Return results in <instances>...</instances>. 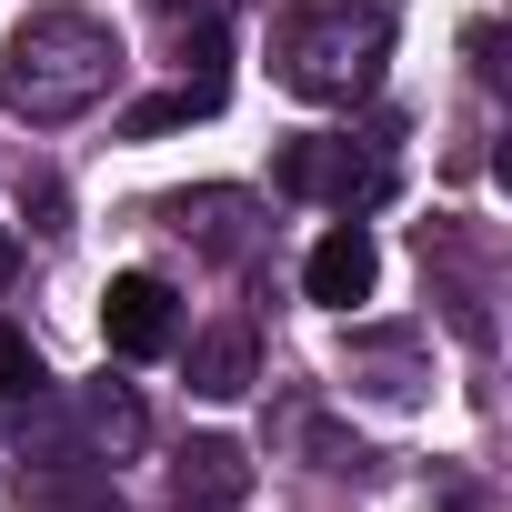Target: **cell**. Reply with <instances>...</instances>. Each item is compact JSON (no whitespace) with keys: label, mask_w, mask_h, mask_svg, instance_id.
Returning a JSON list of instances; mask_svg holds the SVG:
<instances>
[{"label":"cell","mask_w":512,"mask_h":512,"mask_svg":"<svg viewBox=\"0 0 512 512\" xmlns=\"http://www.w3.org/2000/svg\"><path fill=\"white\" fill-rule=\"evenodd\" d=\"M21 512H131V502H121V482L101 462H61L41 492H21Z\"/></svg>","instance_id":"obj_11"},{"label":"cell","mask_w":512,"mask_h":512,"mask_svg":"<svg viewBox=\"0 0 512 512\" xmlns=\"http://www.w3.org/2000/svg\"><path fill=\"white\" fill-rule=\"evenodd\" d=\"M372 282H382L372 231H362V221H332V231L312 241V262H302V292H312L322 312H362V302H372Z\"/></svg>","instance_id":"obj_5"},{"label":"cell","mask_w":512,"mask_h":512,"mask_svg":"<svg viewBox=\"0 0 512 512\" xmlns=\"http://www.w3.org/2000/svg\"><path fill=\"white\" fill-rule=\"evenodd\" d=\"M111 81H121V31L101 11H71V0L31 11L11 41H0V101H11L31 131H61V121L101 111Z\"/></svg>","instance_id":"obj_1"},{"label":"cell","mask_w":512,"mask_h":512,"mask_svg":"<svg viewBox=\"0 0 512 512\" xmlns=\"http://www.w3.org/2000/svg\"><path fill=\"white\" fill-rule=\"evenodd\" d=\"M251 382H262V342H251V322H221L191 342V392L201 402H241Z\"/></svg>","instance_id":"obj_8"},{"label":"cell","mask_w":512,"mask_h":512,"mask_svg":"<svg viewBox=\"0 0 512 512\" xmlns=\"http://www.w3.org/2000/svg\"><path fill=\"white\" fill-rule=\"evenodd\" d=\"M151 11H161V21H181V31H191V21H221V0H151Z\"/></svg>","instance_id":"obj_14"},{"label":"cell","mask_w":512,"mask_h":512,"mask_svg":"<svg viewBox=\"0 0 512 512\" xmlns=\"http://www.w3.org/2000/svg\"><path fill=\"white\" fill-rule=\"evenodd\" d=\"M161 221H171V231H201L211 262H251V251H262L251 191H181V201H161Z\"/></svg>","instance_id":"obj_6"},{"label":"cell","mask_w":512,"mask_h":512,"mask_svg":"<svg viewBox=\"0 0 512 512\" xmlns=\"http://www.w3.org/2000/svg\"><path fill=\"white\" fill-rule=\"evenodd\" d=\"M272 181H282L292 201H322L332 221H362L372 201H392V161H382L372 141H292V151L272 161Z\"/></svg>","instance_id":"obj_3"},{"label":"cell","mask_w":512,"mask_h":512,"mask_svg":"<svg viewBox=\"0 0 512 512\" xmlns=\"http://www.w3.org/2000/svg\"><path fill=\"white\" fill-rule=\"evenodd\" d=\"M101 342H111L121 362H161V352L181 342V302H171V282H161V272H121V282L101 292Z\"/></svg>","instance_id":"obj_4"},{"label":"cell","mask_w":512,"mask_h":512,"mask_svg":"<svg viewBox=\"0 0 512 512\" xmlns=\"http://www.w3.org/2000/svg\"><path fill=\"white\" fill-rule=\"evenodd\" d=\"M41 392H51V372H41L31 332H21V322H0V402H41Z\"/></svg>","instance_id":"obj_12"},{"label":"cell","mask_w":512,"mask_h":512,"mask_svg":"<svg viewBox=\"0 0 512 512\" xmlns=\"http://www.w3.org/2000/svg\"><path fill=\"white\" fill-rule=\"evenodd\" d=\"M11 262H21V251H11V231H0V282H11Z\"/></svg>","instance_id":"obj_15"},{"label":"cell","mask_w":512,"mask_h":512,"mask_svg":"<svg viewBox=\"0 0 512 512\" xmlns=\"http://www.w3.org/2000/svg\"><path fill=\"white\" fill-rule=\"evenodd\" d=\"M71 422H81L91 462H121V452H141V402H131L121 382H91V392L71 402Z\"/></svg>","instance_id":"obj_9"},{"label":"cell","mask_w":512,"mask_h":512,"mask_svg":"<svg viewBox=\"0 0 512 512\" xmlns=\"http://www.w3.org/2000/svg\"><path fill=\"white\" fill-rule=\"evenodd\" d=\"M231 101V81H181V91H161V101H131L121 111V141H161V131H181V121H211Z\"/></svg>","instance_id":"obj_10"},{"label":"cell","mask_w":512,"mask_h":512,"mask_svg":"<svg viewBox=\"0 0 512 512\" xmlns=\"http://www.w3.org/2000/svg\"><path fill=\"white\" fill-rule=\"evenodd\" d=\"M241 492H251L241 442H191V452H181V472H171V512H231Z\"/></svg>","instance_id":"obj_7"},{"label":"cell","mask_w":512,"mask_h":512,"mask_svg":"<svg viewBox=\"0 0 512 512\" xmlns=\"http://www.w3.org/2000/svg\"><path fill=\"white\" fill-rule=\"evenodd\" d=\"M362 362H372V372H382V382H372V392H382V402H412V392H422V382H412V342H372V352H362Z\"/></svg>","instance_id":"obj_13"},{"label":"cell","mask_w":512,"mask_h":512,"mask_svg":"<svg viewBox=\"0 0 512 512\" xmlns=\"http://www.w3.org/2000/svg\"><path fill=\"white\" fill-rule=\"evenodd\" d=\"M392 31H402V0H292L282 31H272L282 91H302V101H322V111H352V101L382 81Z\"/></svg>","instance_id":"obj_2"}]
</instances>
